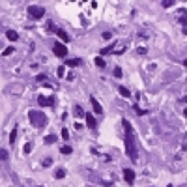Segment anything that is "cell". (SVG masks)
Returning <instances> with one entry per match:
<instances>
[{"label": "cell", "mask_w": 187, "mask_h": 187, "mask_svg": "<svg viewBox=\"0 0 187 187\" xmlns=\"http://www.w3.org/2000/svg\"><path fill=\"white\" fill-rule=\"evenodd\" d=\"M15 139H17V129H12V133H9V142L15 144Z\"/></svg>", "instance_id": "d6986e66"}, {"label": "cell", "mask_w": 187, "mask_h": 187, "mask_svg": "<svg viewBox=\"0 0 187 187\" xmlns=\"http://www.w3.org/2000/svg\"><path fill=\"white\" fill-rule=\"evenodd\" d=\"M73 112H75V116H86L81 105H75V107H73Z\"/></svg>", "instance_id": "4fadbf2b"}, {"label": "cell", "mask_w": 187, "mask_h": 187, "mask_svg": "<svg viewBox=\"0 0 187 187\" xmlns=\"http://www.w3.org/2000/svg\"><path fill=\"white\" fill-rule=\"evenodd\" d=\"M0 159H2V161H6V159H8V150H4V148L0 150Z\"/></svg>", "instance_id": "603a6c76"}, {"label": "cell", "mask_w": 187, "mask_h": 187, "mask_svg": "<svg viewBox=\"0 0 187 187\" xmlns=\"http://www.w3.org/2000/svg\"><path fill=\"white\" fill-rule=\"evenodd\" d=\"M114 77H118V79L122 77V69H120V68H116V69H114Z\"/></svg>", "instance_id": "f546056e"}, {"label": "cell", "mask_w": 187, "mask_h": 187, "mask_svg": "<svg viewBox=\"0 0 187 187\" xmlns=\"http://www.w3.org/2000/svg\"><path fill=\"white\" fill-rule=\"evenodd\" d=\"M52 51H54V54H56L58 58H65V56H68V49H65V45H62L60 41H56L52 45Z\"/></svg>", "instance_id": "277c9868"}, {"label": "cell", "mask_w": 187, "mask_h": 187, "mask_svg": "<svg viewBox=\"0 0 187 187\" xmlns=\"http://www.w3.org/2000/svg\"><path fill=\"white\" fill-rule=\"evenodd\" d=\"M12 52H15V49H13V47H8V49H6V51L2 52V54H4V56H9V54H12Z\"/></svg>", "instance_id": "cb8c5ba5"}, {"label": "cell", "mask_w": 187, "mask_h": 187, "mask_svg": "<svg viewBox=\"0 0 187 187\" xmlns=\"http://www.w3.org/2000/svg\"><path fill=\"white\" fill-rule=\"evenodd\" d=\"M56 36H58V38H60L62 41H69V36L65 34L64 30H60V28H56Z\"/></svg>", "instance_id": "8fae6325"}, {"label": "cell", "mask_w": 187, "mask_h": 187, "mask_svg": "<svg viewBox=\"0 0 187 187\" xmlns=\"http://www.w3.org/2000/svg\"><path fill=\"white\" fill-rule=\"evenodd\" d=\"M36 79H38V81H47V75H45V73H41V75H38V77H36Z\"/></svg>", "instance_id": "4dcf8cb0"}, {"label": "cell", "mask_w": 187, "mask_h": 187, "mask_svg": "<svg viewBox=\"0 0 187 187\" xmlns=\"http://www.w3.org/2000/svg\"><path fill=\"white\" fill-rule=\"evenodd\" d=\"M135 111H137L139 116H144V114H146V111H142V109H139V107H135Z\"/></svg>", "instance_id": "f1b7e54d"}, {"label": "cell", "mask_w": 187, "mask_h": 187, "mask_svg": "<svg viewBox=\"0 0 187 187\" xmlns=\"http://www.w3.org/2000/svg\"><path fill=\"white\" fill-rule=\"evenodd\" d=\"M180 101H182V103H187V95H185V97H182Z\"/></svg>", "instance_id": "d6a6232c"}, {"label": "cell", "mask_w": 187, "mask_h": 187, "mask_svg": "<svg viewBox=\"0 0 187 187\" xmlns=\"http://www.w3.org/2000/svg\"><path fill=\"white\" fill-rule=\"evenodd\" d=\"M28 120H30V124L34 127H45L47 122H49L45 112H39V111H30L28 112Z\"/></svg>", "instance_id": "7a4b0ae2"}, {"label": "cell", "mask_w": 187, "mask_h": 187, "mask_svg": "<svg viewBox=\"0 0 187 187\" xmlns=\"http://www.w3.org/2000/svg\"><path fill=\"white\" fill-rule=\"evenodd\" d=\"M180 23L187 28V13H185V9H182V17H180Z\"/></svg>", "instance_id": "9a60e30c"}, {"label": "cell", "mask_w": 187, "mask_h": 187, "mask_svg": "<svg viewBox=\"0 0 187 187\" xmlns=\"http://www.w3.org/2000/svg\"><path fill=\"white\" fill-rule=\"evenodd\" d=\"M86 125L90 127V129H95V127H97V122H95V118H94V116H92L90 112L86 114Z\"/></svg>", "instance_id": "ba28073f"}, {"label": "cell", "mask_w": 187, "mask_h": 187, "mask_svg": "<svg viewBox=\"0 0 187 187\" xmlns=\"http://www.w3.org/2000/svg\"><path fill=\"white\" fill-rule=\"evenodd\" d=\"M23 152H25V153H30V152H32V144H30V142H28V144H25Z\"/></svg>", "instance_id": "4316f807"}, {"label": "cell", "mask_w": 187, "mask_h": 187, "mask_svg": "<svg viewBox=\"0 0 187 187\" xmlns=\"http://www.w3.org/2000/svg\"><path fill=\"white\" fill-rule=\"evenodd\" d=\"M118 90H120V94H122L124 97H129V95H131V92L127 90V88H125V86H120V88H118Z\"/></svg>", "instance_id": "e0dca14e"}, {"label": "cell", "mask_w": 187, "mask_h": 187, "mask_svg": "<svg viewBox=\"0 0 187 187\" xmlns=\"http://www.w3.org/2000/svg\"><path fill=\"white\" fill-rule=\"evenodd\" d=\"M6 38H8L9 41H17V39H19V34H17L15 30H8V32H6Z\"/></svg>", "instance_id": "9c48e42d"}, {"label": "cell", "mask_w": 187, "mask_h": 187, "mask_svg": "<svg viewBox=\"0 0 187 187\" xmlns=\"http://www.w3.org/2000/svg\"><path fill=\"white\" fill-rule=\"evenodd\" d=\"M60 152H62V153H65V155H68V153H71L73 150H71V146H62V148H60Z\"/></svg>", "instance_id": "7402d4cb"}, {"label": "cell", "mask_w": 187, "mask_h": 187, "mask_svg": "<svg viewBox=\"0 0 187 187\" xmlns=\"http://www.w3.org/2000/svg\"><path fill=\"white\" fill-rule=\"evenodd\" d=\"M65 65L75 68V65H81V60H79V58H69V60H65Z\"/></svg>", "instance_id": "7c38bea8"}, {"label": "cell", "mask_w": 187, "mask_h": 187, "mask_svg": "<svg viewBox=\"0 0 187 187\" xmlns=\"http://www.w3.org/2000/svg\"><path fill=\"white\" fill-rule=\"evenodd\" d=\"M64 176H65V170L64 169H56V172H54V178H64Z\"/></svg>", "instance_id": "ac0fdd59"}, {"label": "cell", "mask_w": 187, "mask_h": 187, "mask_svg": "<svg viewBox=\"0 0 187 187\" xmlns=\"http://www.w3.org/2000/svg\"><path fill=\"white\" fill-rule=\"evenodd\" d=\"M183 65H185V68H187V58H185V60H183Z\"/></svg>", "instance_id": "836d02e7"}, {"label": "cell", "mask_w": 187, "mask_h": 187, "mask_svg": "<svg viewBox=\"0 0 187 187\" xmlns=\"http://www.w3.org/2000/svg\"><path fill=\"white\" fill-rule=\"evenodd\" d=\"M137 52H139V54H146V49H144V47H139Z\"/></svg>", "instance_id": "1f68e13d"}, {"label": "cell", "mask_w": 187, "mask_h": 187, "mask_svg": "<svg viewBox=\"0 0 187 187\" xmlns=\"http://www.w3.org/2000/svg\"><path fill=\"white\" fill-rule=\"evenodd\" d=\"M124 178L127 182V185H133L135 183V172L131 169H124Z\"/></svg>", "instance_id": "5b68a950"}, {"label": "cell", "mask_w": 187, "mask_h": 187, "mask_svg": "<svg viewBox=\"0 0 187 187\" xmlns=\"http://www.w3.org/2000/svg\"><path fill=\"white\" fill-rule=\"evenodd\" d=\"M90 103H92V109H94V112H97V114H103V107L99 105V101H97L94 95H90Z\"/></svg>", "instance_id": "52a82bcc"}, {"label": "cell", "mask_w": 187, "mask_h": 187, "mask_svg": "<svg viewBox=\"0 0 187 187\" xmlns=\"http://www.w3.org/2000/svg\"><path fill=\"white\" fill-rule=\"evenodd\" d=\"M56 75H58V77H60V79H62V77L65 75V65H60V68L56 69Z\"/></svg>", "instance_id": "44dd1931"}, {"label": "cell", "mask_w": 187, "mask_h": 187, "mask_svg": "<svg viewBox=\"0 0 187 187\" xmlns=\"http://www.w3.org/2000/svg\"><path fill=\"white\" fill-rule=\"evenodd\" d=\"M124 124V129H125V152L131 161H137L139 159V153H137V148H135V135H133V127L127 120H122Z\"/></svg>", "instance_id": "6da1fadb"}, {"label": "cell", "mask_w": 187, "mask_h": 187, "mask_svg": "<svg viewBox=\"0 0 187 187\" xmlns=\"http://www.w3.org/2000/svg\"><path fill=\"white\" fill-rule=\"evenodd\" d=\"M94 62H95V65H97V68H105V60H103V56H97Z\"/></svg>", "instance_id": "2e32d148"}, {"label": "cell", "mask_w": 187, "mask_h": 187, "mask_svg": "<svg viewBox=\"0 0 187 187\" xmlns=\"http://www.w3.org/2000/svg\"><path fill=\"white\" fill-rule=\"evenodd\" d=\"M114 47H116V41H112V43H111V45H109V47L101 49V51H99V54H101V56H105V54H109V52H111V51H112Z\"/></svg>", "instance_id": "30bf717a"}, {"label": "cell", "mask_w": 187, "mask_h": 187, "mask_svg": "<svg viewBox=\"0 0 187 187\" xmlns=\"http://www.w3.org/2000/svg\"><path fill=\"white\" fill-rule=\"evenodd\" d=\"M176 2H174V0H163V2H161V6L163 8H170V6H174Z\"/></svg>", "instance_id": "ffe728a7"}, {"label": "cell", "mask_w": 187, "mask_h": 187, "mask_svg": "<svg viewBox=\"0 0 187 187\" xmlns=\"http://www.w3.org/2000/svg\"><path fill=\"white\" fill-rule=\"evenodd\" d=\"M101 38H103V39L107 41V39H111L112 36H111V32H103V34H101Z\"/></svg>", "instance_id": "83f0119b"}, {"label": "cell", "mask_w": 187, "mask_h": 187, "mask_svg": "<svg viewBox=\"0 0 187 187\" xmlns=\"http://www.w3.org/2000/svg\"><path fill=\"white\" fill-rule=\"evenodd\" d=\"M28 15L32 19H41L43 15H45V8H41V6H30L28 8Z\"/></svg>", "instance_id": "3957f363"}, {"label": "cell", "mask_w": 187, "mask_h": 187, "mask_svg": "<svg viewBox=\"0 0 187 187\" xmlns=\"http://www.w3.org/2000/svg\"><path fill=\"white\" fill-rule=\"evenodd\" d=\"M51 165H52V159H51V157L43 159V167H51Z\"/></svg>", "instance_id": "484cf974"}, {"label": "cell", "mask_w": 187, "mask_h": 187, "mask_svg": "<svg viewBox=\"0 0 187 187\" xmlns=\"http://www.w3.org/2000/svg\"><path fill=\"white\" fill-rule=\"evenodd\" d=\"M38 103H39L41 107H52V105H54V99H52V97L39 95V97H38Z\"/></svg>", "instance_id": "8992f818"}, {"label": "cell", "mask_w": 187, "mask_h": 187, "mask_svg": "<svg viewBox=\"0 0 187 187\" xmlns=\"http://www.w3.org/2000/svg\"><path fill=\"white\" fill-rule=\"evenodd\" d=\"M56 142V135H47L45 137V144H54Z\"/></svg>", "instance_id": "5bb4252c"}, {"label": "cell", "mask_w": 187, "mask_h": 187, "mask_svg": "<svg viewBox=\"0 0 187 187\" xmlns=\"http://www.w3.org/2000/svg\"><path fill=\"white\" fill-rule=\"evenodd\" d=\"M62 139H64V140L69 139V131H68V129H62Z\"/></svg>", "instance_id": "d4e9b609"}]
</instances>
